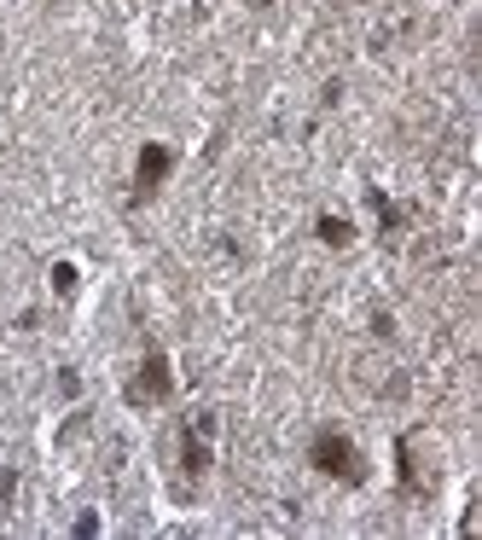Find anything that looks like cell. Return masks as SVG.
Returning a JSON list of instances; mask_svg holds the SVG:
<instances>
[{"mask_svg": "<svg viewBox=\"0 0 482 540\" xmlns=\"http://www.w3.org/2000/svg\"><path fill=\"white\" fill-rule=\"evenodd\" d=\"M309 459H314V465L326 471V476H343V483H361V453L349 448V441L337 436V431H320V436H314V448H309Z\"/></svg>", "mask_w": 482, "mask_h": 540, "instance_id": "cell-1", "label": "cell"}, {"mask_svg": "<svg viewBox=\"0 0 482 540\" xmlns=\"http://www.w3.org/2000/svg\"><path fill=\"white\" fill-rule=\"evenodd\" d=\"M169 163H174V151H169V146H146V151H140V169H134V198H152L157 186H163Z\"/></svg>", "mask_w": 482, "mask_h": 540, "instance_id": "cell-2", "label": "cell"}, {"mask_svg": "<svg viewBox=\"0 0 482 540\" xmlns=\"http://www.w3.org/2000/svg\"><path fill=\"white\" fill-rule=\"evenodd\" d=\"M140 372H146V378H140L128 395H134V401H163V395H169V360L163 355H146V367H140Z\"/></svg>", "mask_w": 482, "mask_h": 540, "instance_id": "cell-3", "label": "cell"}, {"mask_svg": "<svg viewBox=\"0 0 482 540\" xmlns=\"http://www.w3.org/2000/svg\"><path fill=\"white\" fill-rule=\"evenodd\" d=\"M181 459H186V476H204V465H210V453H204V441H198V424H186V436H181Z\"/></svg>", "mask_w": 482, "mask_h": 540, "instance_id": "cell-4", "label": "cell"}, {"mask_svg": "<svg viewBox=\"0 0 482 540\" xmlns=\"http://www.w3.org/2000/svg\"><path fill=\"white\" fill-rule=\"evenodd\" d=\"M320 238H326V244H349V227H343V221H320Z\"/></svg>", "mask_w": 482, "mask_h": 540, "instance_id": "cell-5", "label": "cell"}]
</instances>
